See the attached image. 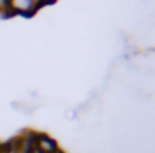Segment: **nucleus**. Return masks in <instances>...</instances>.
<instances>
[{"instance_id": "f257e3e1", "label": "nucleus", "mask_w": 155, "mask_h": 153, "mask_svg": "<svg viewBox=\"0 0 155 153\" xmlns=\"http://www.w3.org/2000/svg\"><path fill=\"white\" fill-rule=\"evenodd\" d=\"M37 0H8V8L20 13H32L37 8Z\"/></svg>"}]
</instances>
